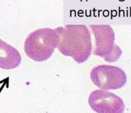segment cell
<instances>
[{
  "label": "cell",
  "instance_id": "6da1fadb",
  "mask_svg": "<svg viewBox=\"0 0 131 113\" xmlns=\"http://www.w3.org/2000/svg\"><path fill=\"white\" fill-rule=\"evenodd\" d=\"M59 34L57 49L61 54L72 58L78 63L87 61L92 52L91 33L84 24H69L56 28Z\"/></svg>",
  "mask_w": 131,
  "mask_h": 113
},
{
  "label": "cell",
  "instance_id": "7a4b0ae2",
  "mask_svg": "<svg viewBox=\"0 0 131 113\" xmlns=\"http://www.w3.org/2000/svg\"><path fill=\"white\" fill-rule=\"evenodd\" d=\"M58 42L59 34L56 29L40 28L28 36L24 42V51L29 58L42 62L51 58Z\"/></svg>",
  "mask_w": 131,
  "mask_h": 113
},
{
  "label": "cell",
  "instance_id": "3957f363",
  "mask_svg": "<svg viewBox=\"0 0 131 113\" xmlns=\"http://www.w3.org/2000/svg\"><path fill=\"white\" fill-rule=\"evenodd\" d=\"M94 37L92 53L104 58L107 62L118 60L122 51L115 43V32L108 24L89 25Z\"/></svg>",
  "mask_w": 131,
  "mask_h": 113
},
{
  "label": "cell",
  "instance_id": "277c9868",
  "mask_svg": "<svg viewBox=\"0 0 131 113\" xmlns=\"http://www.w3.org/2000/svg\"><path fill=\"white\" fill-rule=\"evenodd\" d=\"M92 83L102 90H113L122 88L127 83V75L120 68L112 65H101L90 72Z\"/></svg>",
  "mask_w": 131,
  "mask_h": 113
},
{
  "label": "cell",
  "instance_id": "5b68a950",
  "mask_svg": "<svg viewBox=\"0 0 131 113\" xmlns=\"http://www.w3.org/2000/svg\"><path fill=\"white\" fill-rule=\"evenodd\" d=\"M88 103L97 113H124L125 104L120 97L107 91L97 89L90 93Z\"/></svg>",
  "mask_w": 131,
  "mask_h": 113
},
{
  "label": "cell",
  "instance_id": "8992f818",
  "mask_svg": "<svg viewBox=\"0 0 131 113\" xmlns=\"http://www.w3.org/2000/svg\"><path fill=\"white\" fill-rule=\"evenodd\" d=\"M19 51L0 39V68L10 70L17 67L21 62Z\"/></svg>",
  "mask_w": 131,
  "mask_h": 113
}]
</instances>
